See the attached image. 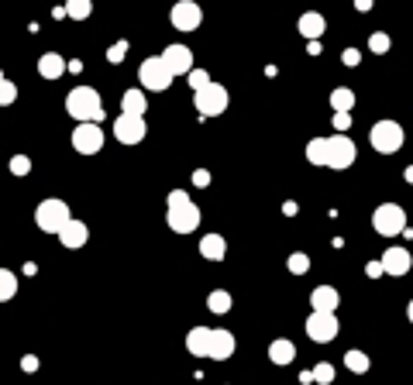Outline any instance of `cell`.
<instances>
[{
    "instance_id": "1",
    "label": "cell",
    "mask_w": 413,
    "mask_h": 385,
    "mask_svg": "<svg viewBox=\"0 0 413 385\" xmlns=\"http://www.w3.org/2000/svg\"><path fill=\"white\" fill-rule=\"evenodd\" d=\"M165 220H169V227L176 234H193L200 227V206L193 203L182 189H176V193H169V213H165Z\"/></svg>"
},
{
    "instance_id": "2",
    "label": "cell",
    "mask_w": 413,
    "mask_h": 385,
    "mask_svg": "<svg viewBox=\"0 0 413 385\" xmlns=\"http://www.w3.org/2000/svg\"><path fill=\"white\" fill-rule=\"evenodd\" d=\"M66 110H69V117H76V121H93V124H100L103 100L93 86H76V90H69V97H66Z\"/></svg>"
},
{
    "instance_id": "3",
    "label": "cell",
    "mask_w": 413,
    "mask_h": 385,
    "mask_svg": "<svg viewBox=\"0 0 413 385\" xmlns=\"http://www.w3.org/2000/svg\"><path fill=\"white\" fill-rule=\"evenodd\" d=\"M368 141H372V148L383 155H392L403 148V141H407V134H403V128L396 124V121H379V124H372V131H368Z\"/></svg>"
},
{
    "instance_id": "4",
    "label": "cell",
    "mask_w": 413,
    "mask_h": 385,
    "mask_svg": "<svg viewBox=\"0 0 413 385\" xmlns=\"http://www.w3.org/2000/svg\"><path fill=\"white\" fill-rule=\"evenodd\" d=\"M193 107L204 117H221L228 110V90L217 86V83H206L204 90H193Z\"/></svg>"
},
{
    "instance_id": "5",
    "label": "cell",
    "mask_w": 413,
    "mask_h": 385,
    "mask_svg": "<svg viewBox=\"0 0 413 385\" xmlns=\"http://www.w3.org/2000/svg\"><path fill=\"white\" fill-rule=\"evenodd\" d=\"M173 73L165 69V62L162 59H145L141 66H138V83H141V90H152V93H162V90H169L173 86Z\"/></svg>"
},
{
    "instance_id": "6",
    "label": "cell",
    "mask_w": 413,
    "mask_h": 385,
    "mask_svg": "<svg viewBox=\"0 0 413 385\" xmlns=\"http://www.w3.org/2000/svg\"><path fill=\"white\" fill-rule=\"evenodd\" d=\"M372 224H376V231L383 234V237H396L407 227V210L400 203H379L376 213H372Z\"/></svg>"
},
{
    "instance_id": "7",
    "label": "cell",
    "mask_w": 413,
    "mask_h": 385,
    "mask_svg": "<svg viewBox=\"0 0 413 385\" xmlns=\"http://www.w3.org/2000/svg\"><path fill=\"white\" fill-rule=\"evenodd\" d=\"M327 141V169H351L355 158H359V148L348 134H335V138H324Z\"/></svg>"
},
{
    "instance_id": "8",
    "label": "cell",
    "mask_w": 413,
    "mask_h": 385,
    "mask_svg": "<svg viewBox=\"0 0 413 385\" xmlns=\"http://www.w3.org/2000/svg\"><path fill=\"white\" fill-rule=\"evenodd\" d=\"M69 217H73V213H69V206L62 203V200H42L38 210H35V224L45 234H59V227H62Z\"/></svg>"
},
{
    "instance_id": "9",
    "label": "cell",
    "mask_w": 413,
    "mask_h": 385,
    "mask_svg": "<svg viewBox=\"0 0 413 385\" xmlns=\"http://www.w3.org/2000/svg\"><path fill=\"white\" fill-rule=\"evenodd\" d=\"M307 337L317 344H331L337 337V320L335 313H324V309H313L307 316Z\"/></svg>"
},
{
    "instance_id": "10",
    "label": "cell",
    "mask_w": 413,
    "mask_h": 385,
    "mask_svg": "<svg viewBox=\"0 0 413 385\" xmlns=\"http://www.w3.org/2000/svg\"><path fill=\"white\" fill-rule=\"evenodd\" d=\"M73 148L79 155H97L103 148V131L100 124H93V121H79L76 131H73Z\"/></svg>"
},
{
    "instance_id": "11",
    "label": "cell",
    "mask_w": 413,
    "mask_h": 385,
    "mask_svg": "<svg viewBox=\"0 0 413 385\" xmlns=\"http://www.w3.org/2000/svg\"><path fill=\"white\" fill-rule=\"evenodd\" d=\"M169 21L176 31H197L200 21H204V11H200V4H193V0H180L173 11H169Z\"/></svg>"
},
{
    "instance_id": "12",
    "label": "cell",
    "mask_w": 413,
    "mask_h": 385,
    "mask_svg": "<svg viewBox=\"0 0 413 385\" xmlns=\"http://www.w3.org/2000/svg\"><path fill=\"white\" fill-rule=\"evenodd\" d=\"M114 138L121 145H138L145 138V117H134V114H121L114 121Z\"/></svg>"
},
{
    "instance_id": "13",
    "label": "cell",
    "mask_w": 413,
    "mask_h": 385,
    "mask_svg": "<svg viewBox=\"0 0 413 385\" xmlns=\"http://www.w3.org/2000/svg\"><path fill=\"white\" fill-rule=\"evenodd\" d=\"M234 355V334L224 327H210V340H206V358L210 361H228Z\"/></svg>"
},
{
    "instance_id": "14",
    "label": "cell",
    "mask_w": 413,
    "mask_h": 385,
    "mask_svg": "<svg viewBox=\"0 0 413 385\" xmlns=\"http://www.w3.org/2000/svg\"><path fill=\"white\" fill-rule=\"evenodd\" d=\"M158 59L165 62V69H169L173 76H186V73L193 69V52L186 49V45H169Z\"/></svg>"
},
{
    "instance_id": "15",
    "label": "cell",
    "mask_w": 413,
    "mask_h": 385,
    "mask_svg": "<svg viewBox=\"0 0 413 385\" xmlns=\"http://www.w3.org/2000/svg\"><path fill=\"white\" fill-rule=\"evenodd\" d=\"M379 265H383V276H407L410 272V265H413V258L407 248H386L383 251V258H379Z\"/></svg>"
},
{
    "instance_id": "16",
    "label": "cell",
    "mask_w": 413,
    "mask_h": 385,
    "mask_svg": "<svg viewBox=\"0 0 413 385\" xmlns=\"http://www.w3.org/2000/svg\"><path fill=\"white\" fill-rule=\"evenodd\" d=\"M86 237H90V231H86L83 220H73V217H69V220L59 227V244L69 248V251H79V248L86 244Z\"/></svg>"
},
{
    "instance_id": "17",
    "label": "cell",
    "mask_w": 413,
    "mask_h": 385,
    "mask_svg": "<svg viewBox=\"0 0 413 385\" xmlns=\"http://www.w3.org/2000/svg\"><path fill=\"white\" fill-rule=\"evenodd\" d=\"M310 307L324 309V313H335L337 309V289L335 285H317V289L310 292Z\"/></svg>"
},
{
    "instance_id": "18",
    "label": "cell",
    "mask_w": 413,
    "mask_h": 385,
    "mask_svg": "<svg viewBox=\"0 0 413 385\" xmlns=\"http://www.w3.org/2000/svg\"><path fill=\"white\" fill-rule=\"evenodd\" d=\"M324 31H327V21H324V14H317V11H307V14L300 18V35H303V38L317 42Z\"/></svg>"
},
{
    "instance_id": "19",
    "label": "cell",
    "mask_w": 413,
    "mask_h": 385,
    "mask_svg": "<svg viewBox=\"0 0 413 385\" xmlns=\"http://www.w3.org/2000/svg\"><path fill=\"white\" fill-rule=\"evenodd\" d=\"M200 255L206 261H221V258L228 255V241L221 234H206V237H200Z\"/></svg>"
},
{
    "instance_id": "20",
    "label": "cell",
    "mask_w": 413,
    "mask_h": 385,
    "mask_svg": "<svg viewBox=\"0 0 413 385\" xmlns=\"http://www.w3.org/2000/svg\"><path fill=\"white\" fill-rule=\"evenodd\" d=\"M38 73L45 79H59L66 73V59H62L59 52H45V55L38 59Z\"/></svg>"
},
{
    "instance_id": "21",
    "label": "cell",
    "mask_w": 413,
    "mask_h": 385,
    "mask_svg": "<svg viewBox=\"0 0 413 385\" xmlns=\"http://www.w3.org/2000/svg\"><path fill=\"white\" fill-rule=\"evenodd\" d=\"M206 340H210V327H193L186 334V351L197 358H206Z\"/></svg>"
},
{
    "instance_id": "22",
    "label": "cell",
    "mask_w": 413,
    "mask_h": 385,
    "mask_svg": "<svg viewBox=\"0 0 413 385\" xmlns=\"http://www.w3.org/2000/svg\"><path fill=\"white\" fill-rule=\"evenodd\" d=\"M269 358L276 361V365H289V361L296 358V344H293V340H286V337L272 340V344H269Z\"/></svg>"
},
{
    "instance_id": "23",
    "label": "cell",
    "mask_w": 413,
    "mask_h": 385,
    "mask_svg": "<svg viewBox=\"0 0 413 385\" xmlns=\"http://www.w3.org/2000/svg\"><path fill=\"white\" fill-rule=\"evenodd\" d=\"M121 110L141 117V114H145V90H128V93L121 97Z\"/></svg>"
},
{
    "instance_id": "24",
    "label": "cell",
    "mask_w": 413,
    "mask_h": 385,
    "mask_svg": "<svg viewBox=\"0 0 413 385\" xmlns=\"http://www.w3.org/2000/svg\"><path fill=\"white\" fill-rule=\"evenodd\" d=\"M307 162L310 165H324V162H327V141H324V138L307 141Z\"/></svg>"
},
{
    "instance_id": "25",
    "label": "cell",
    "mask_w": 413,
    "mask_h": 385,
    "mask_svg": "<svg viewBox=\"0 0 413 385\" xmlns=\"http://www.w3.org/2000/svg\"><path fill=\"white\" fill-rule=\"evenodd\" d=\"M14 292H18V276L11 268H0V303L14 300Z\"/></svg>"
},
{
    "instance_id": "26",
    "label": "cell",
    "mask_w": 413,
    "mask_h": 385,
    "mask_svg": "<svg viewBox=\"0 0 413 385\" xmlns=\"http://www.w3.org/2000/svg\"><path fill=\"white\" fill-rule=\"evenodd\" d=\"M344 365H348V368H351V372H355V375H365V372H368V365H372V361L365 358V351H359V348H351V351H348V355H344Z\"/></svg>"
},
{
    "instance_id": "27",
    "label": "cell",
    "mask_w": 413,
    "mask_h": 385,
    "mask_svg": "<svg viewBox=\"0 0 413 385\" xmlns=\"http://www.w3.org/2000/svg\"><path fill=\"white\" fill-rule=\"evenodd\" d=\"M90 11H93V4H90V0H66V14H69L73 21H86V18H90Z\"/></svg>"
},
{
    "instance_id": "28",
    "label": "cell",
    "mask_w": 413,
    "mask_h": 385,
    "mask_svg": "<svg viewBox=\"0 0 413 385\" xmlns=\"http://www.w3.org/2000/svg\"><path fill=\"white\" fill-rule=\"evenodd\" d=\"M331 107H335V110H351V107H355V93H351L348 86H337L335 93H331Z\"/></svg>"
},
{
    "instance_id": "29",
    "label": "cell",
    "mask_w": 413,
    "mask_h": 385,
    "mask_svg": "<svg viewBox=\"0 0 413 385\" xmlns=\"http://www.w3.org/2000/svg\"><path fill=\"white\" fill-rule=\"evenodd\" d=\"M206 307L214 309V313H228V309H231V292L214 289V292H210V300H206Z\"/></svg>"
},
{
    "instance_id": "30",
    "label": "cell",
    "mask_w": 413,
    "mask_h": 385,
    "mask_svg": "<svg viewBox=\"0 0 413 385\" xmlns=\"http://www.w3.org/2000/svg\"><path fill=\"white\" fill-rule=\"evenodd\" d=\"M14 100H18V86L11 79L0 76V107H7V103H14Z\"/></svg>"
},
{
    "instance_id": "31",
    "label": "cell",
    "mask_w": 413,
    "mask_h": 385,
    "mask_svg": "<svg viewBox=\"0 0 413 385\" xmlns=\"http://www.w3.org/2000/svg\"><path fill=\"white\" fill-rule=\"evenodd\" d=\"M313 379L320 385H327V382H335V365H327V361H320L317 368H313Z\"/></svg>"
},
{
    "instance_id": "32",
    "label": "cell",
    "mask_w": 413,
    "mask_h": 385,
    "mask_svg": "<svg viewBox=\"0 0 413 385\" xmlns=\"http://www.w3.org/2000/svg\"><path fill=\"white\" fill-rule=\"evenodd\" d=\"M286 265H289V272H296V276H303V272H307V268H310V258L303 255V251H296V255H289V261H286Z\"/></svg>"
},
{
    "instance_id": "33",
    "label": "cell",
    "mask_w": 413,
    "mask_h": 385,
    "mask_svg": "<svg viewBox=\"0 0 413 385\" xmlns=\"http://www.w3.org/2000/svg\"><path fill=\"white\" fill-rule=\"evenodd\" d=\"M11 172H14V176H28V172H31V158H28V155H14V158H11Z\"/></svg>"
},
{
    "instance_id": "34",
    "label": "cell",
    "mask_w": 413,
    "mask_h": 385,
    "mask_svg": "<svg viewBox=\"0 0 413 385\" xmlns=\"http://www.w3.org/2000/svg\"><path fill=\"white\" fill-rule=\"evenodd\" d=\"M348 128H351V110H335V131L348 134Z\"/></svg>"
},
{
    "instance_id": "35",
    "label": "cell",
    "mask_w": 413,
    "mask_h": 385,
    "mask_svg": "<svg viewBox=\"0 0 413 385\" xmlns=\"http://www.w3.org/2000/svg\"><path fill=\"white\" fill-rule=\"evenodd\" d=\"M186 79H190V86H193V90H204L206 83H210L206 69H190V73H186Z\"/></svg>"
},
{
    "instance_id": "36",
    "label": "cell",
    "mask_w": 413,
    "mask_h": 385,
    "mask_svg": "<svg viewBox=\"0 0 413 385\" xmlns=\"http://www.w3.org/2000/svg\"><path fill=\"white\" fill-rule=\"evenodd\" d=\"M368 49H372V52H389V35L376 31V35L368 38Z\"/></svg>"
},
{
    "instance_id": "37",
    "label": "cell",
    "mask_w": 413,
    "mask_h": 385,
    "mask_svg": "<svg viewBox=\"0 0 413 385\" xmlns=\"http://www.w3.org/2000/svg\"><path fill=\"white\" fill-rule=\"evenodd\" d=\"M124 55H128V42H117V45H110V52H107L110 62H121Z\"/></svg>"
},
{
    "instance_id": "38",
    "label": "cell",
    "mask_w": 413,
    "mask_h": 385,
    "mask_svg": "<svg viewBox=\"0 0 413 385\" xmlns=\"http://www.w3.org/2000/svg\"><path fill=\"white\" fill-rule=\"evenodd\" d=\"M365 276H368V279H379V276H383V265H379V261H368V265H365Z\"/></svg>"
},
{
    "instance_id": "39",
    "label": "cell",
    "mask_w": 413,
    "mask_h": 385,
    "mask_svg": "<svg viewBox=\"0 0 413 385\" xmlns=\"http://www.w3.org/2000/svg\"><path fill=\"white\" fill-rule=\"evenodd\" d=\"M341 59H344L348 66H359V62H361V55H359V52H355V49H348V52H344V55H341Z\"/></svg>"
},
{
    "instance_id": "40",
    "label": "cell",
    "mask_w": 413,
    "mask_h": 385,
    "mask_svg": "<svg viewBox=\"0 0 413 385\" xmlns=\"http://www.w3.org/2000/svg\"><path fill=\"white\" fill-rule=\"evenodd\" d=\"M21 368H25V372H35V368H38V358H35V355H25Z\"/></svg>"
},
{
    "instance_id": "41",
    "label": "cell",
    "mask_w": 413,
    "mask_h": 385,
    "mask_svg": "<svg viewBox=\"0 0 413 385\" xmlns=\"http://www.w3.org/2000/svg\"><path fill=\"white\" fill-rule=\"evenodd\" d=\"M193 182H197V186H206V182H210V172H204V169L193 172Z\"/></svg>"
},
{
    "instance_id": "42",
    "label": "cell",
    "mask_w": 413,
    "mask_h": 385,
    "mask_svg": "<svg viewBox=\"0 0 413 385\" xmlns=\"http://www.w3.org/2000/svg\"><path fill=\"white\" fill-rule=\"evenodd\" d=\"M355 7H359V11H368V7H372V0H355Z\"/></svg>"
}]
</instances>
